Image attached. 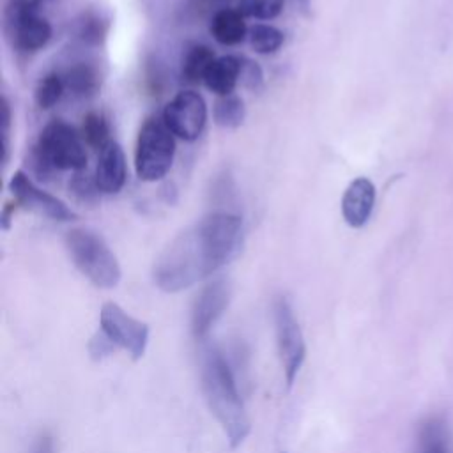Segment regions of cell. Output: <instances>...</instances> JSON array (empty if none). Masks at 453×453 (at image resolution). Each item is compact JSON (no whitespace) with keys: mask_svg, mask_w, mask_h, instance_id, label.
I'll return each mask as SVG.
<instances>
[{"mask_svg":"<svg viewBox=\"0 0 453 453\" xmlns=\"http://www.w3.org/2000/svg\"><path fill=\"white\" fill-rule=\"evenodd\" d=\"M242 219L232 212H211L180 232L152 267L154 285L175 294L209 278L242 250Z\"/></svg>","mask_w":453,"mask_h":453,"instance_id":"obj_1","label":"cell"},{"mask_svg":"<svg viewBox=\"0 0 453 453\" xmlns=\"http://www.w3.org/2000/svg\"><path fill=\"white\" fill-rule=\"evenodd\" d=\"M205 402L223 428L228 444L237 448L251 432V421L237 389L234 372L218 349L205 352L200 368Z\"/></svg>","mask_w":453,"mask_h":453,"instance_id":"obj_2","label":"cell"},{"mask_svg":"<svg viewBox=\"0 0 453 453\" xmlns=\"http://www.w3.org/2000/svg\"><path fill=\"white\" fill-rule=\"evenodd\" d=\"M85 142L78 131L62 119L50 120L30 152V165L42 179L55 170L81 172L87 168Z\"/></svg>","mask_w":453,"mask_h":453,"instance_id":"obj_3","label":"cell"},{"mask_svg":"<svg viewBox=\"0 0 453 453\" xmlns=\"http://www.w3.org/2000/svg\"><path fill=\"white\" fill-rule=\"evenodd\" d=\"M65 250L74 267L97 288H113L122 278L119 258L97 232L78 226L65 234Z\"/></svg>","mask_w":453,"mask_h":453,"instance_id":"obj_4","label":"cell"},{"mask_svg":"<svg viewBox=\"0 0 453 453\" xmlns=\"http://www.w3.org/2000/svg\"><path fill=\"white\" fill-rule=\"evenodd\" d=\"M175 134L163 117L143 120L134 145V172L143 182H157L170 172L175 157Z\"/></svg>","mask_w":453,"mask_h":453,"instance_id":"obj_5","label":"cell"},{"mask_svg":"<svg viewBox=\"0 0 453 453\" xmlns=\"http://www.w3.org/2000/svg\"><path fill=\"white\" fill-rule=\"evenodd\" d=\"M274 317V333H276V345L278 354L283 368V377L287 386L290 388L304 363L306 357V342L296 319L294 308L287 297H278L273 306Z\"/></svg>","mask_w":453,"mask_h":453,"instance_id":"obj_6","label":"cell"},{"mask_svg":"<svg viewBox=\"0 0 453 453\" xmlns=\"http://www.w3.org/2000/svg\"><path fill=\"white\" fill-rule=\"evenodd\" d=\"M99 333H103L115 349L126 350L134 361L142 359L149 345V326L129 315L117 303H104L99 311Z\"/></svg>","mask_w":453,"mask_h":453,"instance_id":"obj_7","label":"cell"},{"mask_svg":"<svg viewBox=\"0 0 453 453\" xmlns=\"http://www.w3.org/2000/svg\"><path fill=\"white\" fill-rule=\"evenodd\" d=\"M161 117L177 138L195 142L207 124V104L196 90H180L166 103Z\"/></svg>","mask_w":453,"mask_h":453,"instance_id":"obj_8","label":"cell"},{"mask_svg":"<svg viewBox=\"0 0 453 453\" xmlns=\"http://www.w3.org/2000/svg\"><path fill=\"white\" fill-rule=\"evenodd\" d=\"M9 191L18 205L39 216H44L51 221L64 223V221L78 219V214L71 207H67V203H64L55 195L35 186L34 180L23 170H16L12 173L9 180Z\"/></svg>","mask_w":453,"mask_h":453,"instance_id":"obj_9","label":"cell"},{"mask_svg":"<svg viewBox=\"0 0 453 453\" xmlns=\"http://www.w3.org/2000/svg\"><path fill=\"white\" fill-rule=\"evenodd\" d=\"M230 297V283L225 278H216L200 290L191 308V333L196 340L209 336L216 322L226 311Z\"/></svg>","mask_w":453,"mask_h":453,"instance_id":"obj_10","label":"cell"},{"mask_svg":"<svg viewBox=\"0 0 453 453\" xmlns=\"http://www.w3.org/2000/svg\"><path fill=\"white\" fill-rule=\"evenodd\" d=\"M11 41L19 51H37L51 39V25L37 11H5Z\"/></svg>","mask_w":453,"mask_h":453,"instance_id":"obj_11","label":"cell"},{"mask_svg":"<svg viewBox=\"0 0 453 453\" xmlns=\"http://www.w3.org/2000/svg\"><path fill=\"white\" fill-rule=\"evenodd\" d=\"M375 205V186L366 177H356L342 196V216L352 228H361L372 216Z\"/></svg>","mask_w":453,"mask_h":453,"instance_id":"obj_12","label":"cell"},{"mask_svg":"<svg viewBox=\"0 0 453 453\" xmlns=\"http://www.w3.org/2000/svg\"><path fill=\"white\" fill-rule=\"evenodd\" d=\"M94 179L101 193L106 195H115L124 188L127 179V165L126 154L117 142L111 140L104 149L99 150Z\"/></svg>","mask_w":453,"mask_h":453,"instance_id":"obj_13","label":"cell"},{"mask_svg":"<svg viewBox=\"0 0 453 453\" xmlns=\"http://www.w3.org/2000/svg\"><path fill=\"white\" fill-rule=\"evenodd\" d=\"M239 80H241V58L234 55L216 57L203 76L205 87L211 92H214L218 97L234 94V88L237 87Z\"/></svg>","mask_w":453,"mask_h":453,"instance_id":"obj_14","label":"cell"},{"mask_svg":"<svg viewBox=\"0 0 453 453\" xmlns=\"http://www.w3.org/2000/svg\"><path fill=\"white\" fill-rule=\"evenodd\" d=\"M209 32L212 39L223 46L241 44L248 35V27L244 21V14L237 9H219L209 25Z\"/></svg>","mask_w":453,"mask_h":453,"instance_id":"obj_15","label":"cell"},{"mask_svg":"<svg viewBox=\"0 0 453 453\" xmlns=\"http://www.w3.org/2000/svg\"><path fill=\"white\" fill-rule=\"evenodd\" d=\"M418 453H451L449 432L441 418H430L421 425Z\"/></svg>","mask_w":453,"mask_h":453,"instance_id":"obj_16","label":"cell"},{"mask_svg":"<svg viewBox=\"0 0 453 453\" xmlns=\"http://www.w3.org/2000/svg\"><path fill=\"white\" fill-rule=\"evenodd\" d=\"M62 78H64L65 88L71 90L74 96H80V97L94 96L97 92L99 85H101L97 69L90 64H85V62H78V64L71 65L64 73Z\"/></svg>","mask_w":453,"mask_h":453,"instance_id":"obj_17","label":"cell"},{"mask_svg":"<svg viewBox=\"0 0 453 453\" xmlns=\"http://www.w3.org/2000/svg\"><path fill=\"white\" fill-rule=\"evenodd\" d=\"M214 51L205 44H191L186 53L182 55L180 74L182 80L188 83L203 81V76L209 65L214 62Z\"/></svg>","mask_w":453,"mask_h":453,"instance_id":"obj_18","label":"cell"},{"mask_svg":"<svg viewBox=\"0 0 453 453\" xmlns=\"http://www.w3.org/2000/svg\"><path fill=\"white\" fill-rule=\"evenodd\" d=\"M212 117L218 126L226 127V129H235V127L242 126V122L246 119L244 101L237 94L219 96L214 103Z\"/></svg>","mask_w":453,"mask_h":453,"instance_id":"obj_19","label":"cell"},{"mask_svg":"<svg viewBox=\"0 0 453 453\" xmlns=\"http://www.w3.org/2000/svg\"><path fill=\"white\" fill-rule=\"evenodd\" d=\"M81 138H83V142L88 147H92L96 150L104 149L111 142V138H110V126H108L106 117L103 113H99V111H88L83 117Z\"/></svg>","mask_w":453,"mask_h":453,"instance_id":"obj_20","label":"cell"},{"mask_svg":"<svg viewBox=\"0 0 453 453\" xmlns=\"http://www.w3.org/2000/svg\"><path fill=\"white\" fill-rule=\"evenodd\" d=\"M248 37H250L251 48L260 55L276 53L285 41V35L280 28H276L273 25H265V23L253 25L248 32Z\"/></svg>","mask_w":453,"mask_h":453,"instance_id":"obj_21","label":"cell"},{"mask_svg":"<svg viewBox=\"0 0 453 453\" xmlns=\"http://www.w3.org/2000/svg\"><path fill=\"white\" fill-rule=\"evenodd\" d=\"M64 90H65V83H64V78L58 73L44 74L37 81L35 90H34L35 104L41 110H50V108H53L60 101Z\"/></svg>","mask_w":453,"mask_h":453,"instance_id":"obj_22","label":"cell"},{"mask_svg":"<svg viewBox=\"0 0 453 453\" xmlns=\"http://www.w3.org/2000/svg\"><path fill=\"white\" fill-rule=\"evenodd\" d=\"M106 34V23L101 14L88 11L76 21V35L87 44H99Z\"/></svg>","mask_w":453,"mask_h":453,"instance_id":"obj_23","label":"cell"},{"mask_svg":"<svg viewBox=\"0 0 453 453\" xmlns=\"http://www.w3.org/2000/svg\"><path fill=\"white\" fill-rule=\"evenodd\" d=\"M69 191L83 205H94L101 198V189L96 182V179H90L87 175L76 173L69 182Z\"/></svg>","mask_w":453,"mask_h":453,"instance_id":"obj_24","label":"cell"},{"mask_svg":"<svg viewBox=\"0 0 453 453\" xmlns=\"http://www.w3.org/2000/svg\"><path fill=\"white\" fill-rule=\"evenodd\" d=\"M283 9V0H241L239 11L255 19H273Z\"/></svg>","mask_w":453,"mask_h":453,"instance_id":"obj_25","label":"cell"},{"mask_svg":"<svg viewBox=\"0 0 453 453\" xmlns=\"http://www.w3.org/2000/svg\"><path fill=\"white\" fill-rule=\"evenodd\" d=\"M244 88L251 90V92H257L264 87V73H262V67L250 60V58H241V80Z\"/></svg>","mask_w":453,"mask_h":453,"instance_id":"obj_26","label":"cell"},{"mask_svg":"<svg viewBox=\"0 0 453 453\" xmlns=\"http://www.w3.org/2000/svg\"><path fill=\"white\" fill-rule=\"evenodd\" d=\"M30 453H55V441L50 434H41L34 444H32V449Z\"/></svg>","mask_w":453,"mask_h":453,"instance_id":"obj_27","label":"cell"},{"mask_svg":"<svg viewBox=\"0 0 453 453\" xmlns=\"http://www.w3.org/2000/svg\"><path fill=\"white\" fill-rule=\"evenodd\" d=\"M42 0H9L7 9L12 11H37Z\"/></svg>","mask_w":453,"mask_h":453,"instance_id":"obj_28","label":"cell"},{"mask_svg":"<svg viewBox=\"0 0 453 453\" xmlns=\"http://www.w3.org/2000/svg\"><path fill=\"white\" fill-rule=\"evenodd\" d=\"M12 209H14L12 203H5L4 209H2V216H0L2 221L0 223H2L4 230H9V226H11V212H12Z\"/></svg>","mask_w":453,"mask_h":453,"instance_id":"obj_29","label":"cell"}]
</instances>
